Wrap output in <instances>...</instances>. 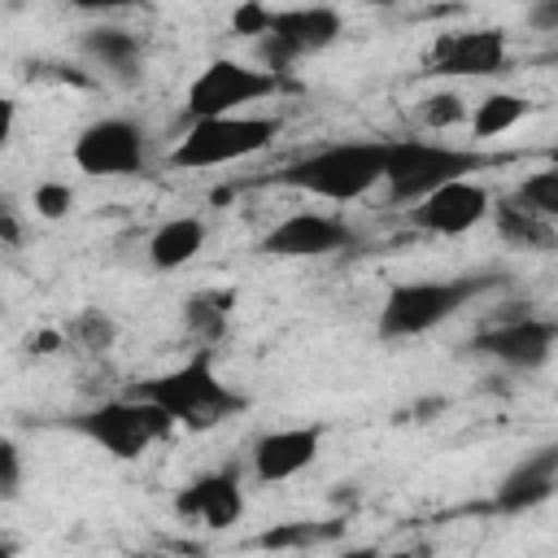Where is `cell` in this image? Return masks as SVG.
Here are the masks:
<instances>
[{
	"label": "cell",
	"instance_id": "22",
	"mask_svg": "<svg viewBox=\"0 0 558 558\" xmlns=\"http://www.w3.org/2000/svg\"><path fill=\"white\" fill-rule=\"evenodd\" d=\"M527 100L523 96H514V92H488L480 105H475V113H471V135L475 140H497V135H506L510 126H519L523 118H527Z\"/></svg>",
	"mask_w": 558,
	"mask_h": 558
},
{
	"label": "cell",
	"instance_id": "6",
	"mask_svg": "<svg viewBox=\"0 0 558 558\" xmlns=\"http://www.w3.org/2000/svg\"><path fill=\"white\" fill-rule=\"evenodd\" d=\"M279 126L283 122L266 118V113H231V118L192 122L179 135V144L170 148V166H179V170H218V166L244 161V157L270 148Z\"/></svg>",
	"mask_w": 558,
	"mask_h": 558
},
{
	"label": "cell",
	"instance_id": "2",
	"mask_svg": "<svg viewBox=\"0 0 558 558\" xmlns=\"http://www.w3.org/2000/svg\"><path fill=\"white\" fill-rule=\"evenodd\" d=\"M214 349H196L183 366L166 371V375H153L140 384V397L161 405L179 427L187 432H209V427H222L227 418L244 414L248 410V397L235 392L218 371H214Z\"/></svg>",
	"mask_w": 558,
	"mask_h": 558
},
{
	"label": "cell",
	"instance_id": "23",
	"mask_svg": "<svg viewBox=\"0 0 558 558\" xmlns=\"http://www.w3.org/2000/svg\"><path fill=\"white\" fill-rule=\"evenodd\" d=\"M344 532V523L340 519H327V523H310V519H301V523H279V527H266L253 545L257 549H310V545H323V541H336Z\"/></svg>",
	"mask_w": 558,
	"mask_h": 558
},
{
	"label": "cell",
	"instance_id": "18",
	"mask_svg": "<svg viewBox=\"0 0 558 558\" xmlns=\"http://www.w3.org/2000/svg\"><path fill=\"white\" fill-rule=\"evenodd\" d=\"M493 231L510 244V248H523V253H545V248H558V222L541 218L536 209H527L514 192L506 196H493Z\"/></svg>",
	"mask_w": 558,
	"mask_h": 558
},
{
	"label": "cell",
	"instance_id": "1",
	"mask_svg": "<svg viewBox=\"0 0 558 558\" xmlns=\"http://www.w3.org/2000/svg\"><path fill=\"white\" fill-rule=\"evenodd\" d=\"M497 283H501L497 270H471V275H453V279H401L384 292L375 327H379L384 340L427 336L440 323H449L453 314H462L471 301L493 292Z\"/></svg>",
	"mask_w": 558,
	"mask_h": 558
},
{
	"label": "cell",
	"instance_id": "21",
	"mask_svg": "<svg viewBox=\"0 0 558 558\" xmlns=\"http://www.w3.org/2000/svg\"><path fill=\"white\" fill-rule=\"evenodd\" d=\"M113 340H118V323L105 310H78L65 323V331H61V344L74 357H83V362H105V353L113 349Z\"/></svg>",
	"mask_w": 558,
	"mask_h": 558
},
{
	"label": "cell",
	"instance_id": "3",
	"mask_svg": "<svg viewBox=\"0 0 558 558\" xmlns=\"http://www.w3.org/2000/svg\"><path fill=\"white\" fill-rule=\"evenodd\" d=\"M384 170H388V140H340L288 161L279 170V183L310 192L318 201L349 205L366 196L375 183H384Z\"/></svg>",
	"mask_w": 558,
	"mask_h": 558
},
{
	"label": "cell",
	"instance_id": "24",
	"mask_svg": "<svg viewBox=\"0 0 558 558\" xmlns=\"http://www.w3.org/2000/svg\"><path fill=\"white\" fill-rule=\"evenodd\" d=\"M414 122L427 126V131H453V126H462V122H466V100H462V92H453V87L427 92V96L414 105Z\"/></svg>",
	"mask_w": 558,
	"mask_h": 558
},
{
	"label": "cell",
	"instance_id": "12",
	"mask_svg": "<svg viewBox=\"0 0 558 558\" xmlns=\"http://www.w3.org/2000/svg\"><path fill=\"white\" fill-rule=\"evenodd\" d=\"M353 240L357 235L344 218L323 214V209H301V214L279 218L257 240V253H266V257H331V253H344Z\"/></svg>",
	"mask_w": 558,
	"mask_h": 558
},
{
	"label": "cell",
	"instance_id": "20",
	"mask_svg": "<svg viewBox=\"0 0 558 558\" xmlns=\"http://www.w3.org/2000/svg\"><path fill=\"white\" fill-rule=\"evenodd\" d=\"M235 314V288H201L183 301V331L196 340V349H214Z\"/></svg>",
	"mask_w": 558,
	"mask_h": 558
},
{
	"label": "cell",
	"instance_id": "4",
	"mask_svg": "<svg viewBox=\"0 0 558 558\" xmlns=\"http://www.w3.org/2000/svg\"><path fill=\"white\" fill-rule=\"evenodd\" d=\"M493 157L475 153V148H458V144H436V140H388V170H384V187L392 205H418L432 192L471 179L475 170H484Z\"/></svg>",
	"mask_w": 558,
	"mask_h": 558
},
{
	"label": "cell",
	"instance_id": "27",
	"mask_svg": "<svg viewBox=\"0 0 558 558\" xmlns=\"http://www.w3.org/2000/svg\"><path fill=\"white\" fill-rule=\"evenodd\" d=\"M0 493H4V501H17V493H22V449L13 440L0 445Z\"/></svg>",
	"mask_w": 558,
	"mask_h": 558
},
{
	"label": "cell",
	"instance_id": "26",
	"mask_svg": "<svg viewBox=\"0 0 558 558\" xmlns=\"http://www.w3.org/2000/svg\"><path fill=\"white\" fill-rule=\"evenodd\" d=\"M31 205H35V214H39V218L57 222V218H65V214L74 209V187H70V183H61V179H44V183L31 192Z\"/></svg>",
	"mask_w": 558,
	"mask_h": 558
},
{
	"label": "cell",
	"instance_id": "14",
	"mask_svg": "<svg viewBox=\"0 0 558 558\" xmlns=\"http://www.w3.org/2000/svg\"><path fill=\"white\" fill-rule=\"evenodd\" d=\"M488 209H493V192L475 179H458L432 192L427 201H418L410 209V222L427 235H466L488 218Z\"/></svg>",
	"mask_w": 558,
	"mask_h": 558
},
{
	"label": "cell",
	"instance_id": "11",
	"mask_svg": "<svg viewBox=\"0 0 558 558\" xmlns=\"http://www.w3.org/2000/svg\"><path fill=\"white\" fill-rule=\"evenodd\" d=\"M174 514L179 519H192L209 532H227L240 523L244 514V475H240V462H227V466H214V471H201L196 480H187L179 493H174Z\"/></svg>",
	"mask_w": 558,
	"mask_h": 558
},
{
	"label": "cell",
	"instance_id": "9",
	"mask_svg": "<svg viewBox=\"0 0 558 558\" xmlns=\"http://www.w3.org/2000/svg\"><path fill=\"white\" fill-rule=\"evenodd\" d=\"M70 157H74V166H78L83 174H92V179L144 174V166H148V131H144L135 118L109 113V118L87 122V126L74 135Z\"/></svg>",
	"mask_w": 558,
	"mask_h": 558
},
{
	"label": "cell",
	"instance_id": "13",
	"mask_svg": "<svg viewBox=\"0 0 558 558\" xmlns=\"http://www.w3.org/2000/svg\"><path fill=\"white\" fill-rule=\"evenodd\" d=\"M506 31L501 26H475V31H445L436 35L427 52V70L440 78H484L506 70Z\"/></svg>",
	"mask_w": 558,
	"mask_h": 558
},
{
	"label": "cell",
	"instance_id": "28",
	"mask_svg": "<svg viewBox=\"0 0 558 558\" xmlns=\"http://www.w3.org/2000/svg\"><path fill=\"white\" fill-rule=\"evenodd\" d=\"M270 22H275V9H262V4H240L231 13V31L235 35H253V39H262L270 31Z\"/></svg>",
	"mask_w": 558,
	"mask_h": 558
},
{
	"label": "cell",
	"instance_id": "19",
	"mask_svg": "<svg viewBox=\"0 0 558 558\" xmlns=\"http://www.w3.org/2000/svg\"><path fill=\"white\" fill-rule=\"evenodd\" d=\"M148 266L153 270H183L187 262H196V253L205 248V218L196 214H179V218H166L153 235H148Z\"/></svg>",
	"mask_w": 558,
	"mask_h": 558
},
{
	"label": "cell",
	"instance_id": "31",
	"mask_svg": "<svg viewBox=\"0 0 558 558\" xmlns=\"http://www.w3.org/2000/svg\"><path fill=\"white\" fill-rule=\"evenodd\" d=\"M336 558H379V549H375V545H349V549L336 554Z\"/></svg>",
	"mask_w": 558,
	"mask_h": 558
},
{
	"label": "cell",
	"instance_id": "8",
	"mask_svg": "<svg viewBox=\"0 0 558 558\" xmlns=\"http://www.w3.org/2000/svg\"><path fill=\"white\" fill-rule=\"evenodd\" d=\"M344 31V17L340 9H327V4H310V9H279L270 31L257 39V65L270 70V74H288L296 61L331 48Z\"/></svg>",
	"mask_w": 558,
	"mask_h": 558
},
{
	"label": "cell",
	"instance_id": "17",
	"mask_svg": "<svg viewBox=\"0 0 558 558\" xmlns=\"http://www.w3.org/2000/svg\"><path fill=\"white\" fill-rule=\"evenodd\" d=\"M78 52H83V61L92 70H100L118 87H135L144 78V61H148L144 57V39L135 31H126V26H109V22L87 26L78 35Z\"/></svg>",
	"mask_w": 558,
	"mask_h": 558
},
{
	"label": "cell",
	"instance_id": "30",
	"mask_svg": "<svg viewBox=\"0 0 558 558\" xmlns=\"http://www.w3.org/2000/svg\"><path fill=\"white\" fill-rule=\"evenodd\" d=\"M0 231H4V244H9V248H17V240H22V235H17V214H13V205H4V209H0Z\"/></svg>",
	"mask_w": 558,
	"mask_h": 558
},
{
	"label": "cell",
	"instance_id": "5",
	"mask_svg": "<svg viewBox=\"0 0 558 558\" xmlns=\"http://www.w3.org/2000/svg\"><path fill=\"white\" fill-rule=\"evenodd\" d=\"M70 427H74L78 436H87L96 449H105L109 458L135 462V458H144L153 445L170 440L179 423H174L161 405H153V401H144V397L135 392V397H105V401L78 410V414L70 418Z\"/></svg>",
	"mask_w": 558,
	"mask_h": 558
},
{
	"label": "cell",
	"instance_id": "25",
	"mask_svg": "<svg viewBox=\"0 0 558 558\" xmlns=\"http://www.w3.org/2000/svg\"><path fill=\"white\" fill-rule=\"evenodd\" d=\"M514 196H519L527 209H536L541 218L558 222V166H545V170L523 174V179L514 183Z\"/></svg>",
	"mask_w": 558,
	"mask_h": 558
},
{
	"label": "cell",
	"instance_id": "16",
	"mask_svg": "<svg viewBox=\"0 0 558 558\" xmlns=\"http://www.w3.org/2000/svg\"><path fill=\"white\" fill-rule=\"evenodd\" d=\"M558 493V445L532 449L523 462H514L501 484L493 488V510L497 514H527L545 506Z\"/></svg>",
	"mask_w": 558,
	"mask_h": 558
},
{
	"label": "cell",
	"instance_id": "7",
	"mask_svg": "<svg viewBox=\"0 0 558 558\" xmlns=\"http://www.w3.org/2000/svg\"><path fill=\"white\" fill-rule=\"evenodd\" d=\"M279 92H283V78L279 74H270L262 65H248V61H235V57H214L187 83V118L192 122L231 118L235 109L257 105V100H270Z\"/></svg>",
	"mask_w": 558,
	"mask_h": 558
},
{
	"label": "cell",
	"instance_id": "15",
	"mask_svg": "<svg viewBox=\"0 0 558 558\" xmlns=\"http://www.w3.org/2000/svg\"><path fill=\"white\" fill-rule=\"evenodd\" d=\"M323 449V427H275L262 432L248 449V466L257 484H283L301 475Z\"/></svg>",
	"mask_w": 558,
	"mask_h": 558
},
{
	"label": "cell",
	"instance_id": "29",
	"mask_svg": "<svg viewBox=\"0 0 558 558\" xmlns=\"http://www.w3.org/2000/svg\"><path fill=\"white\" fill-rule=\"evenodd\" d=\"M523 22H527L532 31H541V35H558V0H536V4H527Z\"/></svg>",
	"mask_w": 558,
	"mask_h": 558
},
{
	"label": "cell",
	"instance_id": "10",
	"mask_svg": "<svg viewBox=\"0 0 558 558\" xmlns=\"http://www.w3.org/2000/svg\"><path fill=\"white\" fill-rule=\"evenodd\" d=\"M471 349L480 357L506 366V371H519V375L541 371L558 349V318H545V314H532V310L506 314V318H488L475 331Z\"/></svg>",
	"mask_w": 558,
	"mask_h": 558
}]
</instances>
